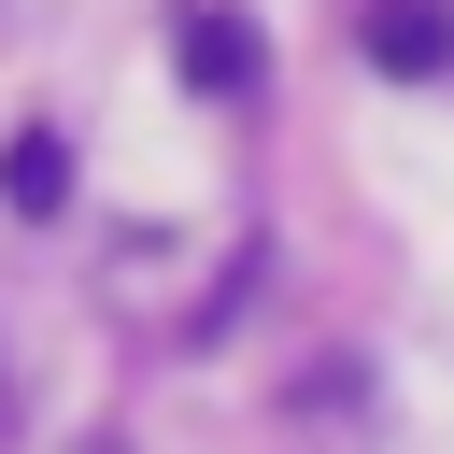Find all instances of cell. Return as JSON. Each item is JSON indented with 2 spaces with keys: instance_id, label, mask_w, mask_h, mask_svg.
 <instances>
[{
  "instance_id": "cell-1",
  "label": "cell",
  "mask_w": 454,
  "mask_h": 454,
  "mask_svg": "<svg viewBox=\"0 0 454 454\" xmlns=\"http://www.w3.org/2000/svg\"><path fill=\"white\" fill-rule=\"evenodd\" d=\"M170 71H184L199 99H241V85L270 71V43H255V14H227V0H199V14L170 28Z\"/></svg>"
},
{
  "instance_id": "cell-2",
  "label": "cell",
  "mask_w": 454,
  "mask_h": 454,
  "mask_svg": "<svg viewBox=\"0 0 454 454\" xmlns=\"http://www.w3.org/2000/svg\"><path fill=\"white\" fill-rule=\"evenodd\" d=\"M355 43H369V71L440 85V71H454V0H369V14H355Z\"/></svg>"
},
{
  "instance_id": "cell-3",
  "label": "cell",
  "mask_w": 454,
  "mask_h": 454,
  "mask_svg": "<svg viewBox=\"0 0 454 454\" xmlns=\"http://www.w3.org/2000/svg\"><path fill=\"white\" fill-rule=\"evenodd\" d=\"M0 199H14L28 227H57V213H71V142H57V128H14V142H0Z\"/></svg>"
},
{
  "instance_id": "cell-4",
  "label": "cell",
  "mask_w": 454,
  "mask_h": 454,
  "mask_svg": "<svg viewBox=\"0 0 454 454\" xmlns=\"http://www.w3.org/2000/svg\"><path fill=\"white\" fill-rule=\"evenodd\" d=\"M85 454H128V440H85Z\"/></svg>"
}]
</instances>
